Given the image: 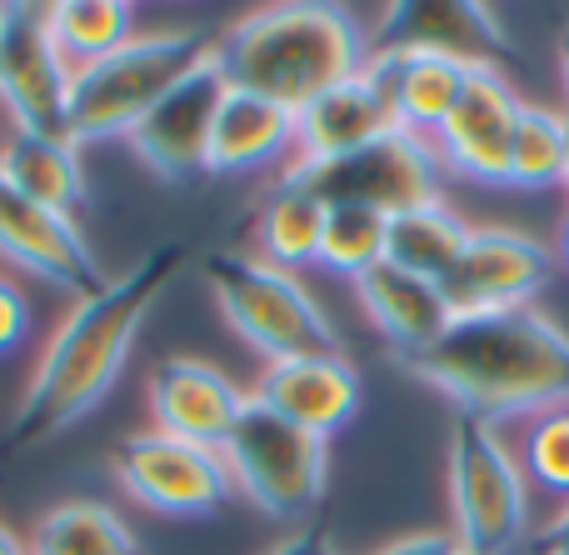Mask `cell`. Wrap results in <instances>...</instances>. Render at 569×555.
Returning a JSON list of instances; mask_svg holds the SVG:
<instances>
[{
	"instance_id": "6da1fadb",
	"label": "cell",
	"mask_w": 569,
	"mask_h": 555,
	"mask_svg": "<svg viewBox=\"0 0 569 555\" xmlns=\"http://www.w3.org/2000/svg\"><path fill=\"white\" fill-rule=\"evenodd\" d=\"M186 256V246H160L140 256L126 276H110L96 296H80L70 306V316L60 320L56 336L40 350L36 376H30L26 396L10 416L6 450L40 446L106 400V390L126 370L140 326L156 310V300L170 290V280L180 276Z\"/></svg>"
},
{
	"instance_id": "7a4b0ae2",
	"label": "cell",
	"mask_w": 569,
	"mask_h": 555,
	"mask_svg": "<svg viewBox=\"0 0 569 555\" xmlns=\"http://www.w3.org/2000/svg\"><path fill=\"white\" fill-rule=\"evenodd\" d=\"M400 370L490 426L530 420L569 406V330L535 306L455 316L450 330L430 350L405 356Z\"/></svg>"
},
{
	"instance_id": "3957f363",
	"label": "cell",
	"mask_w": 569,
	"mask_h": 555,
	"mask_svg": "<svg viewBox=\"0 0 569 555\" xmlns=\"http://www.w3.org/2000/svg\"><path fill=\"white\" fill-rule=\"evenodd\" d=\"M216 60L230 90H250L300 116L315 96L360 76L370 60V36L345 6L280 0L240 16L216 40Z\"/></svg>"
},
{
	"instance_id": "277c9868",
	"label": "cell",
	"mask_w": 569,
	"mask_h": 555,
	"mask_svg": "<svg viewBox=\"0 0 569 555\" xmlns=\"http://www.w3.org/2000/svg\"><path fill=\"white\" fill-rule=\"evenodd\" d=\"M210 56L216 40L206 30H136L106 60L76 70L66 100V140L80 150L96 140L130 136L166 100V90H176Z\"/></svg>"
},
{
	"instance_id": "5b68a950",
	"label": "cell",
	"mask_w": 569,
	"mask_h": 555,
	"mask_svg": "<svg viewBox=\"0 0 569 555\" xmlns=\"http://www.w3.org/2000/svg\"><path fill=\"white\" fill-rule=\"evenodd\" d=\"M206 286L216 306L226 310L230 330L266 360L335 356L340 350V330L325 316L320 300L300 286V276L266 266L260 256H210Z\"/></svg>"
},
{
	"instance_id": "8992f818",
	"label": "cell",
	"mask_w": 569,
	"mask_h": 555,
	"mask_svg": "<svg viewBox=\"0 0 569 555\" xmlns=\"http://www.w3.org/2000/svg\"><path fill=\"white\" fill-rule=\"evenodd\" d=\"M450 516L465 555H510L530 531V480L500 426L455 410Z\"/></svg>"
},
{
	"instance_id": "52a82bcc",
	"label": "cell",
	"mask_w": 569,
	"mask_h": 555,
	"mask_svg": "<svg viewBox=\"0 0 569 555\" xmlns=\"http://www.w3.org/2000/svg\"><path fill=\"white\" fill-rule=\"evenodd\" d=\"M280 180L320 196L325 206H360L380 210L385 220L405 216L415 206L445 200V166L430 136H410V130H390L375 146L350 150L335 160H284Z\"/></svg>"
},
{
	"instance_id": "ba28073f",
	"label": "cell",
	"mask_w": 569,
	"mask_h": 555,
	"mask_svg": "<svg viewBox=\"0 0 569 555\" xmlns=\"http://www.w3.org/2000/svg\"><path fill=\"white\" fill-rule=\"evenodd\" d=\"M220 456H226L236 490L270 521H300L325 496V476H330L325 440L290 426L260 400H246Z\"/></svg>"
},
{
	"instance_id": "9c48e42d",
	"label": "cell",
	"mask_w": 569,
	"mask_h": 555,
	"mask_svg": "<svg viewBox=\"0 0 569 555\" xmlns=\"http://www.w3.org/2000/svg\"><path fill=\"white\" fill-rule=\"evenodd\" d=\"M76 70L56 50L46 6H0V106L26 136H66V100Z\"/></svg>"
},
{
	"instance_id": "30bf717a",
	"label": "cell",
	"mask_w": 569,
	"mask_h": 555,
	"mask_svg": "<svg viewBox=\"0 0 569 555\" xmlns=\"http://www.w3.org/2000/svg\"><path fill=\"white\" fill-rule=\"evenodd\" d=\"M116 480L150 511L166 516H210L236 496V480L220 450L190 446L166 430H140L120 440L116 450Z\"/></svg>"
},
{
	"instance_id": "8fae6325",
	"label": "cell",
	"mask_w": 569,
	"mask_h": 555,
	"mask_svg": "<svg viewBox=\"0 0 569 555\" xmlns=\"http://www.w3.org/2000/svg\"><path fill=\"white\" fill-rule=\"evenodd\" d=\"M555 276V250L540 236L515 226H475L470 246L460 250L455 270L440 280L455 316H485V310L535 306Z\"/></svg>"
},
{
	"instance_id": "7c38bea8",
	"label": "cell",
	"mask_w": 569,
	"mask_h": 555,
	"mask_svg": "<svg viewBox=\"0 0 569 555\" xmlns=\"http://www.w3.org/2000/svg\"><path fill=\"white\" fill-rule=\"evenodd\" d=\"M520 110L525 100L515 96V86L505 80L500 66L475 70L465 96L445 116V126L430 136L435 150H440L445 176L475 180V186H510V146Z\"/></svg>"
},
{
	"instance_id": "4fadbf2b",
	"label": "cell",
	"mask_w": 569,
	"mask_h": 555,
	"mask_svg": "<svg viewBox=\"0 0 569 555\" xmlns=\"http://www.w3.org/2000/svg\"><path fill=\"white\" fill-rule=\"evenodd\" d=\"M226 96H230V80H226V70H220V60L216 56L200 60V66L190 70L176 90H166V100L126 136L130 150L166 180L200 176Z\"/></svg>"
},
{
	"instance_id": "5bb4252c",
	"label": "cell",
	"mask_w": 569,
	"mask_h": 555,
	"mask_svg": "<svg viewBox=\"0 0 569 555\" xmlns=\"http://www.w3.org/2000/svg\"><path fill=\"white\" fill-rule=\"evenodd\" d=\"M0 256L16 260L30 276L50 280V286L70 290L76 300L96 296L110 280L76 216H56V210L16 196L10 186H0Z\"/></svg>"
},
{
	"instance_id": "9a60e30c",
	"label": "cell",
	"mask_w": 569,
	"mask_h": 555,
	"mask_svg": "<svg viewBox=\"0 0 569 555\" xmlns=\"http://www.w3.org/2000/svg\"><path fill=\"white\" fill-rule=\"evenodd\" d=\"M246 400L250 390H240L226 370H216L210 360H196V356H176L166 366H156V376H150L156 430L206 450L226 446Z\"/></svg>"
},
{
	"instance_id": "2e32d148",
	"label": "cell",
	"mask_w": 569,
	"mask_h": 555,
	"mask_svg": "<svg viewBox=\"0 0 569 555\" xmlns=\"http://www.w3.org/2000/svg\"><path fill=\"white\" fill-rule=\"evenodd\" d=\"M250 400L270 406L290 426L310 430V436L330 440L345 420L360 410V376L355 366L335 350V356H295V360H266Z\"/></svg>"
},
{
	"instance_id": "e0dca14e",
	"label": "cell",
	"mask_w": 569,
	"mask_h": 555,
	"mask_svg": "<svg viewBox=\"0 0 569 555\" xmlns=\"http://www.w3.org/2000/svg\"><path fill=\"white\" fill-rule=\"evenodd\" d=\"M365 70H370V76L380 80V90L390 96L400 130H410V136H435L480 66H470V60H460V56H440V50L375 46Z\"/></svg>"
},
{
	"instance_id": "ac0fdd59",
	"label": "cell",
	"mask_w": 569,
	"mask_h": 555,
	"mask_svg": "<svg viewBox=\"0 0 569 555\" xmlns=\"http://www.w3.org/2000/svg\"><path fill=\"white\" fill-rule=\"evenodd\" d=\"M375 46H415L460 56L470 66H500L510 56V30L500 26L490 6L475 0H420V6H390L380 16V40Z\"/></svg>"
},
{
	"instance_id": "d6986e66",
	"label": "cell",
	"mask_w": 569,
	"mask_h": 555,
	"mask_svg": "<svg viewBox=\"0 0 569 555\" xmlns=\"http://www.w3.org/2000/svg\"><path fill=\"white\" fill-rule=\"evenodd\" d=\"M355 300H360V310L370 316V326L385 336L395 360L430 350L455 320L440 280H425V276H415V270L390 266V260L370 266L355 280Z\"/></svg>"
},
{
	"instance_id": "ffe728a7",
	"label": "cell",
	"mask_w": 569,
	"mask_h": 555,
	"mask_svg": "<svg viewBox=\"0 0 569 555\" xmlns=\"http://www.w3.org/2000/svg\"><path fill=\"white\" fill-rule=\"evenodd\" d=\"M400 130L390 96L380 90V80L370 70L330 86L325 96H315L310 106L295 116V160H335L350 150L375 146L380 136Z\"/></svg>"
},
{
	"instance_id": "44dd1931",
	"label": "cell",
	"mask_w": 569,
	"mask_h": 555,
	"mask_svg": "<svg viewBox=\"0 0 569 555\" xmlns=\"http://www.w3.org/2000/svg\"><path fill=\"white\" fill-rule=\"evenodd\" d=\"M290 150H295V110L250 96V90H230L216 116L206 170H216V176H246V170L276 166Z\"/></svg>"
},
{
	"instance_id": "7402d4cb",
	"label": "cell",
	"mask_w": 569,
	"mask_h": 555,
	"mask_svg": "<svg viewBox=\"0 0 569 555\" xmlns=\"http://www.w3.org/2000/svg\"><path fill=\"white\" fill-rule=\"evenodd\" d=\"M0 186L56 210V216H76L86 206V170H80V156L66 136L10 130L0 140Z\"/></svg>"
},
{
	"instance_id": "603a6c76",
	"label": "cell",
	"mask_w": 569,
	"mask_h": 555,
	"mask_svg": "<svg viewBox=\"0 0 569 555\" xmlns=\"http://www.w3.org/2000/svg\"><path fill=\"white\" fill-rule=\"evenodd\" d=\"M470 220L460 210H450L445 200H430V206H415L405 216H390V230H385V260L400 270H415L425 280H445L460 260V250L470 246Z\"/></svg>"
},
{
	"instance_id": "cb8c5ba5",
	"label": "cell",
	"mask_w": 569,
	"mask_h": 555,
	"mask_svg": "<svg viewBox=\"0 0 569 555\" xmlns=\"http://www.w3.org/2000/svg\"><path fill=\"white\" fill-rule=\"evenodd\" d=\"M325 200L310 196V190L290 186L280 180L270 190V200L260 206L256 216V246H260V260L266 266H280V270H305V266H320V236H325Z\"/></svg>"
},
{
	"instance_id": "d4e9b609",
	"label": "cell",
	"mask_w": 569,
	"mask_h": 555,
	"mask_svg": "<svg viewBox=\"0 0 569 555\" xmlns=\"http://www.w3.org/2000/svg\"><path fill=\"white\" fill-rule=\"evenodd\" d=\"M46 26L66 66L80 70L136 36V10L126 0H60V6H46Z\"/></svg>"
},
{
	"instance_id": "484cf974",
	"label": "cell",
	"mask_w": 569,
	"mask_h": 555,
	"mask_svg": "<svg viewBox=\"0 0 569 555\" xmlns=\"http://www.w3.org/2000/svg\"><path fill=\"white\" fill-rule=\"evenodd\" d=\"M26 551L30 555H136V536L100 501H66V506L40 516Z\"/></svg>"
},
{
	"instance_id": "4316f807",
	"label": "cell",
	"mask_w": 569,
	"mask_h": 555,
	"mask_svg": "<svg viewBox=\"0 0 569 555\" xmlns=\"http://www.w3.org/2000/svg\"><path fill=\"white\" fill-rule=\"evenodd\" d=\"M565 160H569L565 110L525 106L520 126H515V146H510V190L565 186Z\"/></svg>"
},
{
	"instance_id": "83f0119b",
	"label": "cell",
	"mask_w": 569,
	"mask_h": 555,
	"mask_svg": "<svg viewBox=\"0 0 569 555\" xmlns=\"http://www.w3.org/2000/svg\"><path fill=\"white\" fill-rule=\"evenodd\" d=\"M385 230H390V220L380 210L330 206L325 210V236H320V266L335 270V276L360 280L365 270L385 260Z\"/></svg>"
},
{
	"instance_id": "f1b7e54d",
	"label": "cell",
	"mask_w": 569,
	"mask_h": 555,
	"mask_svg": "<svg viewBox=\"0 0 569 555\" xmlns=\"http://www.w3.org/2000/svg\"><path fill=\"white\" fill-rule=\"evenodd\" d=\"M515 456L530 486L569 501V406H550L525 420Z\"/></svg>"
},
{
	"instance_id": "f546056e",
	"label": "cell",
	"mask_w": 569,
	"mask_h": 555,
	"mask_svg": "<svg viewBox=\"0 0 569 555\" xmlns=\"http://www.w3.org/2000/svg\"><path fill=\"white\" fill-rule=\"evenodd\" d=\"M26 336H30V300L16 280L0 276V356H10Z\"/></svg>"
},
{
	"instance_id": "4dcf8cb0",
	"label": "cell",
	"mask_w": 569,
	"mask_h": 555,
	"mask_svg": "<svg viewBox=\"0 0 569 555\" xmlns=\"http://www.w3.org/2000/svg\"><path fill=\"white\" fill-rule=\"evenodd\" d=\"M375 555H460V541H455V531H415V536L390 541Z\"/></svg>"
},
{
	"instance_id": "1f68e13d",
	"label": "cell",
	"mask_w": 569,
	"mask_h": 555,
	"mask_svg": "<svg viewBox=\"0 0 569 555\" xmlns=\"http://www.w3.org/2000/svg\"><path fill=\"white\" fill-rule=\"evenodd\" d=\"M266 555H340V551H335V541L325 526H305V531H295V536L276 541Z\"/></svg>"
},
{
	"instance_id": "d6a6232c",
	"label": "cell",
	"mask_w": 569,
	"mask_h": 555,
	"mask_svg": "<svg viewBox=\"0 0 569 555\" xmlns=\"http://www.w3.org/2000/svg\"><path fill=\"white\" fill-rule=\"evenodd\" d=\"M550 541H569V501L560 511H555V521L540 531V546H550Z\"/></svg>"
},
{
	"instance_id": "836d02e7",
	"label": "cell",
	"mask_w": 569,
	"mask_h": 555,
	"mask_svg": "<svg viewBox=\"0 0 569 555\" xmlns=\"http://www.w3.org/2000/svg\"><path fill=\"white\" fill-rule=\"evenodd\" d=\"M0 555H30L26 546H20V541L16 536H10V531L6 526H0Z\"/></svg>"
},
{
	"instance_id": "e575fe53",
	"label": "cell",
	"mask_w": 569,
	"mask_h": 555,
	"mask_svg": "<svg viewBox=\"0 0 569 555\" xmlns=\"http://www.w3.org/2000/svg\"><path fill=\"white\" fill-rule=\"evenodd\" d=\"M560 76H565V90H569V36H565V46H560Z\"/></svg>"
},
{
	"instance_id": "d590c367",
	"label": "cell",
	"mask_w": 569,
	"mask_h": 555,
	"mask_svg": "<svg viewBox=\"0 0 569 555\" xmlns=\"http://www.w3.org/2000/svg\"><path fill=\"white\" fill-rule=\"evenodd\" d=\"M560 260L569 266V216H565V230H560Z\"/></svg>"
},
{
	"instance_id": "8d00e7d4",
	"label": "cell",
	"mask_w": 569,
	"mask_h": 555,
	"mask_svg": "<svg viewBox=\"0 0 569 555\" xmlns=\"http://www.w3.org/2000/svg\"><path fill=\"white\" fill-rule=\"evenodd\" d=\"M545 555H569V541H550V546H545Z\"/></svg>"
},
{
	"instance_id": "74e56055",
	"label": "cell",
	"mask_w": 569,
	"mask_h": 555,
	"mask_svg": "<svg viewBox=\"0 0 569 555\" xmlns=\"http://www.w3.org/2000/svg\"><path fill=\"white\" fill-rule=\"evenodd\" d=\"M565 136H569V110H565ZM565 186H569V160H565Z\"/></svg>"
},
{
	"instance_id": "f35d334b",
	"label": "cell",
	"mask_w": 569,
	"mask_h": 555,
	"mask_svg": "<svg viewBox=\"0 0 569 555\" xmlns=\"http://www.w3.org/2000/svg\"><path fill=\"white\" fill-rule=\"evenodd\" d=\"M460 555H465V551H460Z\"/></svg>"
}]
</instances>
